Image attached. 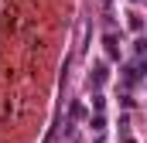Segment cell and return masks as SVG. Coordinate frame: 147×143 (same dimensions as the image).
<instances>
[{
  "instance_id": "cell-1",
  "label": "cell",
  "mask_w": 147,
  "mask_h": 143,
  "mask_svg": "<svg viewBox=\"0 0 147 143\" xmlns=\"http://www.w3.org/2000/svg\"><path fill=\"white\" fill-rule=\"evenodd\" d=\"M106 78H110L106 61H96V65H92V85H96V89H103V85H106Z\"/></svg>"
},
{
  "instance_id": "cell-2",
  "label": "cell",
  "mask_w": 147,
  "mask_h": 143,
  "mask_svg": "<svg viewBox=\"0 0 147 143\" xmlns=\"http://www.w3.org/2000/svg\"><path fill=\"white\" fill-rule=\"evenodd\" d=\"M106 55H110V58H116V55H120V44H116V34H106Z\"/></svg>"
},
{
  "instance_id": "cell-3",
  "label": "cell",
  "mask_w": 147,
  "mask_h": 143,
  "mask_svg": "<svg viewBox=\"0 0 147 143\" xmlns=\"http://www.w3.org/2000/svg\"><path fill=\"white\" fill-rule=\"evenodd\" d=\"M92 130H96V133H103V130H106V119H103L99 112H96V119H92Z\"/></svg>"
},
{
  "instance_id": "cell-4",
  "label": "cell",
  "mask_w": 147,
  "mask_h": 143,
  "mask_svg": "<svg viewBox=\"0 0 147 143\" xmlns=\"http://www.w3.org/2000/svg\"><path fill=\"white\" fill-rule=\"evenodd\" d=\"M103 106H106V99H103V96H92V109H96V112H103Z\"/></svg>"
},
{
  "instance_id": "cell-5",
  "label": "cell",
  "mask_w": 147,
  "mask_h": 143,
  "mask_svg": "<svg viewBox=\"0 0 147 143\" xmlns=\"http://www.w3.org/2000/svg\"><path fill=\"white\" fill-rule=\"evenodd\" d=\"M69 112H72V119H82V116H86V109L79 106V102H75V106H72V109H69Z\"/></svg>"
},
{
  "instance_id": "cell-6",
  "label": "cell",
  "mask_w": 147,
  "mask_h": 143,
  "mask_svg": "<svg viewBox=\"0 0 147 143\" xmlns=\"http://www.w3.org/2000/svg\"><path fill=\"white\" fill-rule=\"evenodd\" d=\"M130 27H134V31H140V27H144V21H140L137 14H130Z\"/></svg>"
},
{
  "instance_id": "cell-7",
  "label": "cell",
  "mask_w": 147,
  "mask_h": 143,
  "mask_svg": "<svg viewBox=\"0 0 147 143\" xmlns=\"http://www.w3.org/2000/svg\"><path fill=\"white\" fill-rule=\"evenodd\" d=\"M137 51H140V55H147V34L140 37V41H137Z\"/></svg>"
}]
</instances>
